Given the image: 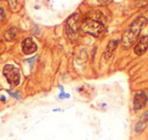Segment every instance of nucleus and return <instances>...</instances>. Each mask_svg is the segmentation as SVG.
<instances>
[{
    "mask_svg": "<svg viewBox=\"0 0 148 140\" xmlns=\"http://www.w3.org/2000/svg\"><path fill=\"white\" fill-rule=\"evenodd\" d=\"M0 1H3V0H0Z\"/></svg>",
    "mask_w": 148,
    "mask_h": 140,
    "instance_id": "nucleus-15",
    "label": "nucleus"
},
{
    "mask_svg": "<svg viewBox=\"0 0 148 140\" xmlns=\"http://www.w3.org/2000/svg\"><path fill=\"white\" fill-rule=\"evenodd\" d=\"M118 45V41L117 40H112L109 43V45L107 46V49L105 51V59H109L112 55H113L114 51L116 50Z\"/></svg>",
    "mask_w": 148,
    "mask_h": 140,
    "instance_id": "nucleus-8",
    "label": "nucleus"
},
{
    "mask_svg": "<svg viewBox=\"0 0 148 140\" xmlns=\"http://www.w3.org/2000/svg\"><path fill=\"white\" fill-rule=\"evenodd\" d=\"M8 4H9V6L11 7L12 10H15V9H16V5H17L16 0H8Z\"/></svg>",
    "mask_w": 148,
    "mask_h": 140,
    "instance_id": "nucleus-12",
    "label": "nucleus"
},
{
    "mask_svg": "<svg viewBox=\"0 0 148 140\" xmlns=\"http://www.w3.org/2000/svg\"><path fill=\"white\" fill-rule=\"evenodd\" d=\"M147 101H148V97L144 91H138V93H136L133 101L134 110L135 111L141 110L142 108L145 107V105L147 104Z\"/></svg>",
    "mask_w": 148,
    "mask_h": 140,
    "instance_id": "nucleus-5",
    "label": "nucleus"
},
{
    "mask_svg": "<svg viewBox=\"0 0 148 140\" xmlns=\"http://www.w3.org/2000/svg\"><path fill=\"white\" fill-rule=\"evenodd\" d=\"M146 23H147V19L144 16L137 17L131 23V25L128 27L127 31L124 33L123 37H122V44H123L124 48L128 49L135 44V42L137 41L140 33L143 30V27H145Z\"/></svg>",
    "mask_w": 148,
    "mask_h": 140,
    "instance_id": "nucleus-1",
    "label": "nucleus"
},
{
    "mask_svg": "<svg viewBox=\"0 0 148 140\" xmlns=\"http://www.w3.org/2000/svg\"><path fill=\"white\" fill-rule=\"evenodd\" d=\"M17 32H18V30H17L16 27H10L9 30H7L4 34L5 40H6V41H13V40L16 38Z\"/></svg>",
    "mask_w": 148,
    "mask_h": 140,
    "instance_id": "nucleus-9",
    "label": "nucleus"
},
{
    "mask_svg": "<svg viewBox=\"0 0 148 140\" xmlns=\"http://www.w3.org/2000/svg\"><path fill=\"white\" fill-rule=\"evenodd\" d=\"M80 29L85 34H89V35L93 36V37H99L105 32L106 27L103 23L87 19L81 23Z\"/></svg>",
    "mask_w": 148,
    "mask_h": 140,
    "instance_id": "nucleus-2",
    "label": "nucleus"
},
{
    "mask_svg": "<svg viewBox=\"0 0 148 140\" xmlns=\"http://www.w3.org/2000/svg\"><path fill=\"white\" fill-rule=\"evenodd\" d=\"M70 97L69 95H65V93H62L61 95H59V97H60V99H63V97Z\"/></svg>",
    "mask_w": 148,
    "mask_h": 140,
    "instance_id": "nucleus-14",
    "label": "nucleus"
},
{
    "mask_svg": "<svg viewBox=\"0 0 148 140\" xmlns=\"http://www.w3.org/2000/svg\"><path fill=\"white\" fill-rule=\"evenodd\" d=\"M148 124V120H144V119H141L140 121H138L137 123H136L135 125V128H134V130H135L136 133H139V132H142L144 129L146 128V126H147Z\"/></svg>",
    "mask_w": 148,
    "mask_h": 140,
    "instance_id": "nucleus-10",
    "label": "nucleus"
},
{
    "mask_svg": "<svg viewBox=\"0 0 148 140\" xmlns=\"http://www.w3.org/2000/svg\"><path fill=\"white\" fill-rule=\"evenodd\" d=\"M3 75L5 76L6 80L8 81L9 84L13 85H18L21 82V72L17 67L11 64H7L3 68Z\"/></svg>",
    "mask_w": 148,
    "mask_h": 140,
    "instance_id": "nucleus-3",
    "label": "nucleus"
},
{
    "mask_svg": "<svg viewBox=\"0 0 148 140\" xmlns=\"http://www.w3.org/2000/svg\"><path fill=\"white\" fill-rule=\"evenodd\" d=\"M148 49V36H144L140 39V41L138 42V44L134 48V52L136 55L140 56L142 54H144L146 52V50Z\"/></svg>",
    "mask_w": 148,
    "mask_h": 140,
    "instance_id": "nucleus-7",
    "label": "nucleus"
},
{
    "mask_svg": "<svg viewBox=\"0 0 148 140\" xmlns=\"http://www.w3.org/2000/svg\"><path fill=\"white\" fill-rule=\"evenodd\" d=\"M110 1H111V0H97V2L101 3V4H107Z\"/></svg>",
    "mask_w": 148,
    "mask_h": 140,
    "instance_id": "nucleus-13",
    "label": "nucleus"
},
{
    "mask_svg": "<svg viewBox=\"0 0 148 140\" xmlns=\"http://www.w3.org/2000/svg\"><path fill=\"white\" fill-rule=\"evenodd\" d=\"M89 19H93V21H99V23H103V14L101 12V11H92V12L89 13Z\"/></svg>",
    "mask_w": 148,
    "mask_h": 140,
    "instance_id": "nucleus-11",
    "label": "nucleus"
},
{
    "mask_svg": "<svg viewBox=\"0 0 148 140\" xmlns=\"http://www.w3.org/2000/svg\"><path fill=\"white\" fill-rule=\"evenodd\" d=\"M21 49L25 55H31L37 51L38 46L32 38H25L21 43Z\"/></svg>",
    "mask_w": 148,
    "mask_h": 140,
    "instance_id": "nucleus-6",
    "label": "nucleus"
},
{
    "mask_svg": "<svg viewBox=\"0 0 148 140\" xmlns=\"http://www.w3.org/2000/svg\"><path fill=\"white\" fill-rule=\"evenodd\" d=\"M80 27V16L78 13H73L66 21V33L69 37H73L77 34Z\"/></svg>",
    "mask_w": 148,
    "mask_h": 140,
    "instance_id": "nucleus-4",
    "label": "nucleus"
}]
</instances>
